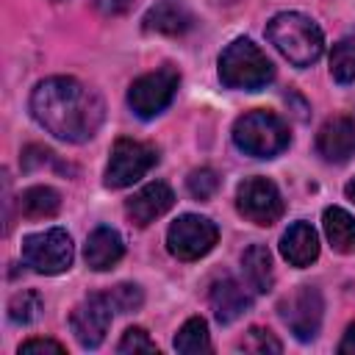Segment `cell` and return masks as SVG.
Instances as JSON below:
<instances>
[{
    "instance_id": "obj_1",
    "label": "cell",
    "mask_w": 355,
    "mask_h": 355,
    "mask_svg": "<svg viewBox=\"0 0 355 355\" xmlns=\"http://www.w3.org/2000/svg\"><path fill=\"white\" fill-rule=\"evenodd\" d=\"M33 119L61 141H89L105 116V105L97 92L75 78H47L31 94Z\"/></svg>"
},
{
    "instance_id": "obj_2",
    "label": "cell",
    "mask_w": 355,
    "mask_h": 355,
    "mask_svg": "<svg viewBox=\"0 0 355 355\" xmlns=\"http://www.w3.org/2000/svg\"><path fill=\"white\" fill-rule=\"evenodd\" d=\"M266 36L277 47V53L288 58L294 67H311L313 61H319L324 50V36L319 25L297 11L275 14L266 25Z\"/></svg>"
},
{
    "instance_id": "obj_3",
    "label": "cell",
    "mask_w": 355,
    "mask_h": 355,
    "mask_svg": "<svg viewBox=\"0 0 355 355\" xmlns=\"http://www.w3.org/2000/svg\"><path fill=\"white\" fill-rule=\"evenodd\" d=\"M275 78V67L266 58V53L252 44L250 39L230 42L219 55V80L227 89H244L255 92L263 89Z\"/></svg>"
},
{
    "instance_id": "obj_4",
    "label": "cell",
    "mask_w": 355,
    "mask_h": 355,
    "mask_svg": "<svg viewBox=\"0 0 355 355\" xmlns=\"http://www.w3.org/2000/svg\"><path fill=\"white\" fill-rule=\"evenodd\" d=\"M288 128L272 111H247L233 125V141L241 153L255 158H275L288 147Z\"/></svg>"
},
{
    "instance_id": "obj_5",
    "label": "cell",
    "mask_w": 355,
    "mask_h": 355,
    "mask_svg": "<svg viewBox=\"0 0 355 355\" xmlns=\"http://www.w3.org/2000/svg\"><path fill=\"white\" fill-rule=\"evenodd\" d=\"M72 258H75L72 239L61 227H50L22 239V261L42 275L67 272L72 266Z\"/></svg>"
},
{
    "instance_id": "obj_6",
    "label": "cell",
    "mask_w": 355,
    "mask_h": 355,
    "mask_svg": "<svg viewBox=\"0 0 355 355\" xmlns=\"http://www.w3.org/2000/svg\"><path fill=\"white\" fill-rule=\"evenodd\" d=\"M158 161V150L144 141L133 139H116L111 147V158L105 166V186L108 189H125L136 183L141 175H147Z\"/></svg>"
},
{
    "instance_id": "obj_7",
    "label": "cell",
    "mask_w": 355,
    "mask_h": 355,
    "mask_svg": "<svg viewBox=\"0 0 355 355\" xmlns=\"http://www.w3.org/2000/svg\"><path fill=\"white\" fill-rule=\"evenodd\" d=\"M219 239L216 225L208 216L183 214L166 230V247L178 261H197L214 250Z\"/></svg>"
},
{
    "instance_id": "obj_8",
    "label": "cell",
    "mask_w": 355,
    "mask_h": 355,
    "mask_svg": "<svg viewBox=\"0 0 355 355\" xmlns=\"http://www.w3.org/2000/svg\"><path fill=\"white\" fill-rule=\"evenodd\" d=\"M178 83H180V75L172 69V67H161L155 72H147L141 78H136L128 89V103L133 108V114H139L141 119H150L155 114H161L175 92H178Z\"/></svg>"
},
{
    "instance_id": "obj_9",
    "label": "cell",
    "mask_w": 355,
    "mask_h": 355,
    "mask_svg": "<svg viewBox=\"0 0 355 355\" xmlns=\"http://www.w3.org/2000/svg\"><path fill=\"white\" fill-rule=\"evenodd\" d=\"M236 208L255 225H272L283 214V197L269 178H247L236 189Z\"/></svg>"
},
{
    "instance_id": "obj_10",
    "label": "cell",
    "mask_w": 355,
    "mask_h": 355,
    "mask_svg": "<svg viewBox=\"0 0 355 355\" xmlns=\"http://www.w3.org/2000/svg\"><path fill=\"white\" fill-rule=\"evenodd\" d=\"M322 313H324V300L313 286H300L288 300L280 302V316L300 341L316 338L322 327Z\"/></svg>"
},
{
    "instance_id": "obj_11",
    "label": "cell",
    "mask_w": 355,
    "mask_h": 355,
    "mask_svg": "<svg viewBox=\"0 0 355 355\" xmlns=\"http://www.w3.org/2000/svg\"><path fill=\"white\" fill-rule=\"evenodd\" d=\"M111 311H114V305H111L108 294H89L83 302L75 305V311L69 316V327L80 347L94 349L103 344V338L111 327Z\"/></svg>"
},
{
    "instance_id": "obj_12",
    "label": "cell",
    "mask_w": 355,
    "mask_h": 355,
    "mask_svg": "<svg viewBox=\"0 0 355 355\" xmlns=\"http://www.w3.org/2000/svg\"><path fill=\"white\" fill-rule=\"evenodd\" d=\"M175 205V194L164 180H153L144 189H139L133 197H128L125 202V214L133 225L147 227L150 222H155L158 216H164L169 208Z\"/></svg>"
},
{
    "instance_id": "obj_13",
    "label": "cell",
    "mask_w": 355,
    "mask_h": 355,
    "mask_svg": "<svg viewBox=\"0 0 355 355\" xmlns=\"http://www.w3.org/2000/svg\"><path fill=\"white\" fill-rule=\"evenodd\" d=\"M316 150L324 161L344 164L355 155V122L349 116L327 119L316 133Z\"/></svg>"
},
{
    "instance_id": "obj_14",
    "label": "cell",
    "mask_w": 355,
    "mask_h": 355,
    "mask_svg": "<svg viewBox=\"0 0 355 355\" xmlns=\"http://www.w3.org/2000/svg\"><path fill=\"white\" fill-rule=\"evenodd\" d=\"M208 302L214 308V316L219 324H230L236 322L241 313H247V308L252 305L250 294L244 291V286L239 280H233L230 275H222L219 280L211 283L208 291Z\"/></svg>"
},
{
    "instance_id": "obj_15",
    "label": "cell",
    "mask_w": 355,
    "mask_h": 355,
    "mask_svg": "<svg viewBox=\"0 0 355 355\" xmlns=\"http://www.w3.org/2000/svg\"><path fill=\"white\" fill-rule=\"evenodd\" d=\"M191 25H194L191 11L178 0H161L158 6H153L144 14V31H150V33L183 36L186 31H191Z\"/></svg>"
},
{
    "instance_id": "obj_16",
    "label": "cell",
    "mask_w": 355,
    "mask_h": 355,
    "mask_svg": "<svg viewBox=\"0 0 355 355\" xmlns=\"http://www.w3.org/2000/svg\"><path fill=\"white\" fill-rule=\"evenodd\" d=\"M280 252L291 266H311L319 258V236L308 222H294L283 239H280Z\"/></svg>"
},
{
    "instance_id": "obj_17",
    "label": "cell",
    "mask_w": 355,
    "mask_h": 355,
    "mask_svg": "<svg viewBox=\"0 0 355 355\" xmlns=\"http://www.w3.org/2000/svg\"><path fill=\"white\" fill-rule=\"evenodd\" d=\"M122 255H125V244L114 227H94L89 233L86 247H83V258L94 272L111 269Z\"/></svg>"
},
{
    "instance_id": "obj_18",
    "label": "cell",
    "mask_w": 355,
    "mask_h": 355,
    "mask_svg": "<svg viewBox=\"0 0 355 355\" xmlns=\"http://www.w3.org/2000/svg\"><path fill=\"white\" fill-rule=\"evenodd\" d=\"M322 225H324V236L336 252H341V255L355 252V216L352 214H347L338 205H330L322 214Z\"/></svg>"
},
{
    "instance_id": "obj_19",
    "label": "cell",
    "mask_w": 355,
    "mask_h": 355,
    "mask_svg": "<svg viewBox=\"0 0 355 355\" xmlns=\"http://www.w3.org/2000/svg\"><path fill=\"white\" fill-rule=\"evenodd\" d=\"M241 269H244V277L250 283L252 291L258 294H266L275 283V272H272V255L263 244H252L244 250L241 255Z\"/></svg>"
},
{
    "instance_id": "obj_20",
    "label": "cell",
    "mask_w": 355,
    "mask_h": 355,
    "mask_svg": "<svg viewBox=\"0 0 355 355\" xmlns=\"http://www.w3.org/2000/svg\"><path fill=\"white\" fill-rule=\"evenodd\" d=\"M17 205H19V214L25 219H47V216H55L58 214L61 197L50 186H31V189H25L19 194Z\"/></svg>"
},
{
    "instance_id": "obj_21",
    "label": "cell",
    "mask_w": 355,
    "mask_h": 355,
    "mask_svg": "<svg viewBox=\"0 0 355 355\" xmlns=\"http://www.w3.org/2000/svg\"><path fill=\"white\" fill-rule=\"evenodd\" d=\"M175 349L183 355H200L211 349V338H208V324L202 316H191L180 324V330L175 333Z\"/></svg>"
},
{
    "instance_id": "obj_22",
    "label": "cell",
    "mask_w": 355,
    "mask_h": 355,
    "mask_svg": "<svg viewBox=\"0 0 355 355\" xmlns=\"http://www.w3.org/2000/svg\"><path fill=\"white\" fill-rule=\"evenodd\" d=\"M330 75L338 83L355 80V39H341L330 53Z\"/></svg>"
},
{
    "instance_id": "obj_23",
    "label": "cell",
    "mask_w": 355,
    "mask_h": 355,
    "mask_svg": "<svg viewBox=\"0 0 355 355\" xmlns=\"http://www.w3.org/2000/svg\"><path fill=\"white\" fill-rule=\"evenodd\" d=\"M42 311H44V302H42V297L36 291H19L8 302V319L17 322V324L36 322L42 316Z\"/></svg>"
},
{
    "instance_id": "obj_24",
    "label": "cell",
    "mask_w": 355,
    "mask_h": 355,
    "mask_svg": "<svg viewBox=\"0 0 355 355\" xmlns=\"http://www.w3.org/2000/svg\"><path fill=\"white\" fill-rule=\"evenodd\" d=\"M239 349L263 355V352H283V344L275 338L272 330H266V327H250L244 333V338L239 341Z\"/></svg>"
},
{
    "instance_id": "obj_25",
    "label": "cell",
    "mask_w": 355,
    "mask_h": 355,
    "mask_svg": "<svg viewBox=\"0 0 355 355\" xmlns=\"http://www.w3.org/2000/svg\"><path fill=\"white\" fill-rule=\"evenodd\" d=\"M108 300H111V305H114L116 313H130V311L141 308L144 294H141V288L133 286V283H119V286H114V288L108 291Z\"/></svg>"
},
{
    "instance_id": "obj_26",
    "label": "cell",
    "mask_w": 355,
    "mask_h": 355,
    "mask_svg": "<svg viewBox=\"0 0 355 355\" xmlns=\"http://www.w3.org/2000/svg\"><path fill=\"white\" fill-rule=\"evenodd\" d=\"M186 186H189V194H191L194 200H208V197H214V191L219 189V178H216L214 169L202 166V169H194V172L186 178Z\"/></svg>"
},
{
    "instance_id": "obj_27",
    "label": "cell",
    "mask_w": 355,
    "mask_h": 355,
    "mask_svg": "<svg viewBox=\"0 0 355 355\" xmlns=\"http://www.w3.org/2000/svg\"><path fill=\"white\" fill-rule=\"evenodd\" d=\"M116 349L119 352H128V355H136V352H158L155 341L150 338V333L144 327H128L125 336L119 338Z\"/></svg>"
},
{
    "instance_id": "obj_28",
    "label": "cell",
    "mask_w": 355,
    "mask_h": 355,
    "mask_svg": "<svg viewBox=\"0 0 355 355\" xmlns=\"http://www.w3.org/2000/svg\"><path fill=\"white\" fill-rule=\"evenodd\" d=\"M47 164H55V153L42 147V144H28L22 150V169H39V166H47Z\"/></svg>"
},
{
    "instance_id": "obj_29",
    "label": "cell",
    "mask_w": 355,
    "mask_h": 355,
    "mask_svg": "<svg viewBox=\"0 0 355 355\" xmlns=\"http://www.w3.org/2000/svg\"><path fill=\"white\" fill-rule=\"evenodd\" d=\"M33 352H53V355H61L64 347L58 341H50V338H31L19 347V355H33Z\"/></svg>"
},
{
    "instance_id": "obj_30",
    "label": "cell",
    "mask_w": 355,
    "mask_h": 355,
    "mask_svg": "<svg viewBox=\"0 0 355 355\" xmlns=\"http://www.w3.org/2000/svg\"><path fill=\"white\" fill-rule=\"evenodd\" d=\"M103 17H122L133 8V0H92Z\"/></svg>"
},
{
    "instance_id": "obj_31",
    "label": "cell",
    "mask_w": 355,
    "mask_h": 355,
    "mask_svg": "<svg viewBox=\"0 0 355 355\" xmlns=\"http://www.w3.org/2000/svg\"><path fill=\"white\" fill-rule=\"evenodd\" d=\"M338 352L341 355H355V324L347 327V333H344V338L338 344Z\"/></svg>"
},
{
    "instance_id": "obj_32",
    "label": "cell",
    "mask_w": 355,
    "mask_h": 355,
    "mask_svg": "<svg viewBox=\"0 0 355 355\" xmlns=\"http://www.w3.org/2000/svg\"><path fill=\"white\" fill-rule=\"evenodd\" d=\"M344 191H347V197H349V200L355 202V178H352V180L347 183V189H344Z\"/></svg>"
},
{
    "instance_id": "obj_33",
    "label": "cell",
    "mask_w": 355,
    "mask_h": 355,
    "mask_svg": "<svg viewBox=\"0 0 355 355\" xmlns=\"http://www.w3.org/2000/svg\"><path fill=\"white\" fill-rule=\"evenodd\" d=\"M55 3H61V0H55Z\"/></svg>"
}]
</instances>
